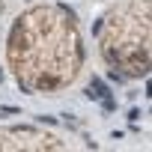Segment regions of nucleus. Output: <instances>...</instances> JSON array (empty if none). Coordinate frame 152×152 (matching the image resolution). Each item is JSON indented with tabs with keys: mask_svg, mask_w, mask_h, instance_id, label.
<instances>
[{
	"mask_svg": "<svg viewBox=\"0 0 152 152\" xmlns=\"http://www.w3.org/2000/svg\"><path fill=\"white\" fill-rule=\"evenodd\" d=\"M6 60L21 90L45 96L66 90L84 66L75 15L57 3L27 9L9 30Z\"/></svg>",
	"mask_w": 152,
	"mask_h": 152,
	"instance_id": "nucleus-1",
	"label": "nucleus"
},
{
	"mask_svg": "<svg viewBox=\"0 0 152 152\" xmlns=\"http://www.w3.org/2000/svg\"><path fill=\"white\" fill-rule=\"evenodd\" d=\"M102 54L107 66L125 78L149 72V0L119 3L102 27Z\"/></svg>",
	"mask_w": 152,
	"mask_h": 152,
	"instance_id": "nucleus-2",
	"label": "nucleus"
},
{
	"mask_svg": "<svg viewBox=\"0 0 152 152\" xmlns=\"http://www.w3.org/2000/svg\"><path fill=\"white\" fill-rule=\"evenodd\" d=\"M66 143L54 134L33 128H0V149H63Z\"/></svg>",
	"mask_w": 152,
	"mask_h": 152,
	"instance_id": "nucleus-3",
	"label": "nucleus"
}]
</instances>
